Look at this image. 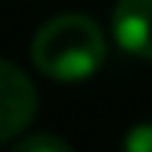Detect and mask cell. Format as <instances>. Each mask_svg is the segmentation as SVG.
<instances>
[{"mask_svg":"<svg viewBox=\"0 0 152 152\" xmlns=\"http://www.w3.org/2000/svg\"><path fill=\"white\" fill-rule=\"evenodd\" d=\"M106 59V37L87 16L65 12L44 22L31 40V62L44 78L59 84L87 81Z\"/></svg>","mask_w":152,"mask_h":152,"instance_id":"6da1fadb","label":"cell"},{"mask_svg":"<svg viewBox=\"0 0 152 152\" xmlns=\"http://www.w3.org/2000/svg\"><path fill=\"white\" fill-rule=\"evenodd\" d=\"M37 115V90L28 75L0 59V143H16Z\"/></svg>","mask_w":152,"mask_h":152,"instance_id":"7a4b0ae2","label":"cell"},{"mask_svg":"<svg viewBox=\"0 0 152 152\" xmlns=\"http://www.w3.org/2000/svg\"><path fill=\"white\" fill-rule=\"evenodd\" d=\"M112 34L124 53L152 59V0H118L112 10Z\"/></svg>","mask_w":152,"mask_h":152,"instance_id":"3957f363","label":"cell"},{"mask_svg":"<svg viewBox=\"0 0 152 152\" xmlns=\"http://www.w3.org/2000/svg\"><path fill=\"white\" fill-rule=\"evenodd\" d=\"M16 152H31V149H50V152H68L72 143L62 140V137H53V134H28V137H19L16 143Z\"/></svg>","mask_w":152,"mask_h":152,"instance_id":"277c9868","label":"cell"},{"mask_svg":"<svg viewBox=\"0 0 152 152\" xmlns=\"http://www.w3.org/2000/svg\"><path fill=\"white\" fill-rule=\"evenodd\" d=\"M124 149L127 152H152V121L134 124V127L124 134Z\"/></svg>","mask_w":152,"mask_h":152,"instance_id":"5b68a950","label":"cell"}]
</instances>
